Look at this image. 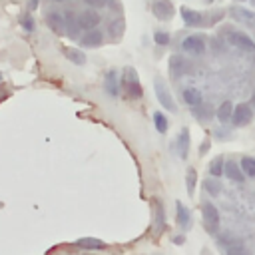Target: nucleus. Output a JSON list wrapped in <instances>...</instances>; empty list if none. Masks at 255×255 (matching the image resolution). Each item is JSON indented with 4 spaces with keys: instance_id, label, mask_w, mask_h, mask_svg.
I'll list each match as a JSON object with an SVG mask.
<instances>
[{
    "instance_id": "obj_4",
    "label": "nucleus",
    "mask_w": 255,
    "mask_h": 255,
    "mask_svg": "<svg viewBox=\"0 0 255 255\" xmlns=\"http://www.w3.org/2000/svg\"><path fill=\"white\" fill-rule=\"evenodd\" d=\"M153 88H155V96H157V100H159V104L165 108V110H169V112H175L177 110V106H175V102H173V98H171V92L167 90V86L157 78L155 80V84H153Z\"/></svg>"
},
{
    "instance_id": "obj_11",
    "label": "nucleus",
    "mask_w": 255,
    "mask_h": 255,
    "mask_svg": "<svg viewBox=\"0 0 255 255\" xmlns=\"http://www.w3.org/2000/svg\"><path fill=\"white\" fill-rule=\"evenodd\" d=\"M231 16L247 26H255V12L247 10V8H239V6H233L231 8Z\"/></svg>"
},
{
    "instance_id": "obj_30",
    "label": "nucleus",
    "mask_w": 255,
    "mask_h": 255,
    "mask_svg": "<svg viewBox=\"0 0 255 255\" xmlns=\"http://www.w3.org/2000/svg\"><path fill=\"white\" fill-rule=\"evenodd\" d=\"M153 40H155V44H159V46H167V44H169V34H167V32H155V34H153Z\"/></svg>"
},
{
    "instance_id": "obj_25",
    "label": "nucleus",
    "mask_w": 255,
    "mask_h": 255,
    "mask_svg": "<svg viewBox=\"0 0 255 255\" xmlns=\"http://www.w3.org/2000/svg\"><path fill=\"white\" fill-rule=\"evenodd\" d=\"M209 171H211L213 177L223 175V157H215V159L211 161V165H209Z\"/></svg>"
},
{
    "instance_id": "obj_17",
    "label": "nucleus",
    "mask_w": 255,
    "mask_h": 255,
    "mask_svg": "<svg viewBox=\"0 0 255 255\" xmlns=\"http://www.w3.org/2000/svg\"><path fill=\"white\" fill-rule=\"evenodd\" d=\"M181 18L187 26H199L201 24V14L191 10V8H181Z\"/></svg>"
},
{
    "instance_id": "obj_21",
    "label": "nucleus",
    "mask_w": 255,
    "mask_h": 255,
    "mask_svg": "<svg viewBox=\"0 0 255 255\" xmlns=\"http://www.w3.org/2000/svg\"><path fill=\"white\" fill-rule=\"evenodd\" d=\"M64 20H66V28H68V34H70L72 38H76V36H78V28H80V22H78V18L74 20V14H72V12H66Z\"/></svg>"
},
{
    "instance_id": "obj_29",
    "label": "nucleus",
    "mask_w": 255,
    "mask_h": 255,
    "mask_svg": "<svg viewBox=\"0 0 255 255\" xmlns=\"http://www.w3.org/2000/svg\"><path fill=\"white\" fill-rule=\"evenodd\" d=\"M122 30H124V22H122L120 18L112 20V24H110V32H112V36H114V38L122 36Z\"/></svg>"
},
{
    "instance_id": "obj_3",
    "label": "nucleus",
    "mask_w": 255,
    "mask_h": 255,
    "mask_svg": "<svg viewBox=\"0 0 255 255\" xmlns=\"http://www.w3.org/2000/svg\"><path fill=\"white\" fill-rule=\"evenodd\" d=\"M201 213H203V223H205L207 231L209 233H215L217 227H219V211L215 209V205L209 203V201H205L201 205Z\"/></svg>"
},
{
    "instance_id": "obj_8",
    "label": "nucleus",
    "mask_w": 255,
    "mask_h": 255,
    "mask_svg": "<svg viewBox=\"0 0 255 255\" xmlns=\"http://www.w3.org/2000/svg\"><path fill=\"white\" fill-rule=\"evenodd\" d=\"M100 14L94 10V8H88V10H84L80 16H78V22H80V28H84V30H92V28H96L98 24H100Z\"/></svg>"
},
{
    "instance_id": "obj_15",
    "label": "nucleus",
    "mask_w": 255,
    "mask_h": 255,
    "mask_svg": "<svg viewBox=\"0 0 255 255\" xmlns=\"http://www.w3.org/2000/svg\"><path fill=\"white\" fill-rule=\"evenodd\" d=\"M233 110H235V106L231 104V102H223L219 108H217V112H215V116H217V120L219 122H229L231 118H233Z\"/></svg>"
},
{
    "instance_id": "obj_9",
    "label": "nucleus",
    "mask_w": 255,
    "mask_h": 255,
    "mask_svg": "<svg viewBox=\"0 0 255 255\" xmlns=\"http://www.w3.org/2000/svg\"><path fill=\"white\" fill-rule=\"evenodd\" d=\"M102 40H104V32L98 30V28H92V30L86 32V36L80 40V44H82L84 48H96V46L102 44Z\"/></svg>"
},
{
    "instance_id": "obj_20",
    "label": "nucleus",
    "mask_w": 255,
    "mask_h": 255,
    "mask_svg": "<svg viewBox=\"0 0 255 255\" xmlns=\"http://www.w3.org/2000/svg\"><path fill=\"white\" fill-rule=\"evenodd\" d=\"M78 245L84 249H104L106 247L104 241H100L96 237H82V239H78Z\"/></svg>"
},
{
    "instance_id": "obj_2",
    "label": "nucleus",
    "mask_w": 255,
    "mask_h": 255,
    "mask_svg": "<svg viewBox=\"0 0 255 255\" xmlns=\"http://www.w3.org/2000/svg\"><path fill=\"white\" fill-rule=\"evenodd\" d=\"M227 42L243 52H255V40L239 30H227Z\"/></svg>"
},
{
    "instance_id": "obj_22",
    "label": "nucleus",
    "mask_w": 255,
    "mask_h": 255,
    "mask_svg": "<svg viewBox=\"0 0 255 255\" xmlns=\"http://www.w3.org/2000/svg\"><path fill=\"white\" fill-rule=\"evenodd\" d=\"M239 165L247 177H255V157H243Z\"/></svg>"
},
{
    "instance_id": "obj_12",
    "label": "nucleus",
    "mask_w": 255,
    "mask_h": 255,
    "mask_svg": "<svg viewBox=\"0 0 255 255\" xmlns=\"http://www.w3.org/2000/svg\"><path fill=\"white\" fill-rule=\"evenodd\" d=\"M223 171H225V175H227L229 179H233V181H237V183H241V181L245 179V173H243L241 165H237L235 161H227V163L223 165Z\"/></svg>"
},
{
    "instance_id": "obj_13",
    "label": "nucleus",
    "mask_w": 255,
    "mask_h": 255,
    "mask_svg": "<svg viewBox=\"0 0 255 255\" xmlns=\"http://www.w3.org/2000/svg\"><path fill=\"white\" fill-rule=\"evenodd\" d=\"M46 22H48V26H50L54 32H58V34H62L64 28H66V20H64V16L58 14V12H50V14L46 16Z\"/></svg>"
},
{
    "instance_id": "obj_36",
    "label": "nucleus",
    "mask_w": 255,
    "mask_h": 255,
    "mask_svg": "<svg viewBox=\"0 0 255 255\" xmlns=\"http://www.w3.org/2000/svg\"><path fill=\"white\" fill-rule=\"evenodd\" d=\"M253 100H255V98H253Z\"/></svg>"
},
{
    "instance_id": "obj_18",
    "label": "nucleus",
    "mask_w": 255,
    "mask_h": 255,
    "mask_svg": "<svg viewBox=\"0 0 255 255\" xmlns=\"http://www.w3.org/2000/svg\"><path fill=\"white\" fill-rule=\"evenodd\" d=\"M183 102L189 106H199L201 104V92L197 88H185L183 90Z\"/></svg>"
},
{
    "instance_id": "obj_35",
    "label": "nucleus",
    "mask_w": 255,
    "mask_h": 255,
    "mask_svg": "<svg viewBox=\"0 0 255 255\" xmlns=\"http://www.w3.org/2000/svg\"><path fill=\"white\" fill-rule=\"evenodd\" d=\"M0 80H2V74H0Z\"/></svg>"
},
{
    "instance_id": "obj_34",
    "label": "nucleus",
    "mask_w": 255,
    "mask_h": 255,
    "mask_svg": "<svg viewBox=\"0 0 255 255\" xmlns=\"http://www.w3.org/2000/svg\"><path fill=\"white\" fill-rule=\"evenodd\" d=\"M54 2H66V0H54Z\"/></svg>"
},
{
    "instance_id": "obj_24",
    "label": "nucleus",
    "mask_w": 255,
    "mask_h": 255,
    "mask_svg": "<svg viewBox=\"0 0 255 255\" xmlns=\"http://www.w3.org/2000/svg\"><path fill=\"white\" fill-rule=\"evenodd\" d=\"M203 189H205L207 193H211V195H219L221 185L215 181V177H211V179H205V181H203Z\"/></svg>"
},
{
    "instance_id": "obj_19",
    "label": "nucleus",
    "mask_w": 255,
    "mask_h": 255,
    "mask_svg": "<svg viewBox=\"0 0 255 255\" xmlns=\"http://www.w3.org/2000/svg\"><path fill=\"white\" fill-rule=\"evenodd\" d=\"M66 58H68L72 64H76V66L86 64V56H84V52L78 50V48H66Z\"/></svg>"
},
{
    "instance_id": "obj_26",
    "label": "nucleus",
    "mask_w": 255,
    "mask_h": 255,
    "mask_svg": "<svg viewBox=\"0 0 255 255\" xmlns=\"http://www.w3.org/2000/svg\"><path fill=\"white\" fill-rule=\"evenodd\" d=\"M163 227V207L159 203H155V227H153V233H159Z\"/></svg>"
},
{
    "instance_id": "obj_6",
    "label": "nucleus",
    "mask_w": 255,
    "mask_h": 255,
    "mask_svg": "<svg viewBox=\"0 0 255 255\" xmlns=\"http://www.w3.org/2000/svg\"><path fill=\"white\" fill-rule=\"evenodd\" d=\"M151 12L157 20H169L173 16V4L169 0H153L151 2Z\"/></svg>"
},
{
    "instance_id": "obj_7",
    "label": "nucleus",
    "mask_w": 255,
    "mask_h": 255,
    "mask_svg": "<svg viewBox=\"0 0 255 255\" xmlns=\"http://www.w3.org/2000/svg\"><path fill=\"white\" fill-rule=\"evenodd\" d=\"M181 48H183V52H189V54L199 56V54H203V52H205V42H203V38H201V36H195V34H193V36L183 38Z\"/></svg>"
},
{
    "instance_id": "obj_23",
    "label": "nucleus",
    "mask_w": 255,
    "mask_h": 255,
    "mask_svg": "<svg viewBox=\"0 0 255 255\" xmlns=\"http://www.w3.org/2000/svg\"><path fill=\"white\" fill-rule=\"evenodd\" d=\"M153 124H155V128H157L159 133H165L167 131V120H165V116L161 112H153Z\"/></svg>"
},
{
    "instance_id": "obj_33",
    "label": "nucleus",
    "mask_w": 255,
    "mask_h": 255,
    "mask_svg": "<svg viewBox=\"0 0 255 255\" xmlns=\"http://www.w3.org/2000/svg\"><path fill=\"white\" fill-rule=\"evenodd\" d=\"M36 4H38V2H36V0H32V2H30V8L34 10V8H36Z\"/></svg>"
},
{
    "instance_id": "obj_27",
    "label": "nucleus",
    "mask_w": 255,
    "mask_h": 255,
    "mask_svg": "<svg viewBox=\"0 0 255 255\" xmlns=\"http://www.w3.org/2000/svg\"><path fill=\"white\" fill-rule=\"evenodd\" d=\"M195 181H197V173L193 167H189L187 169V193L189 195H193V191H195Z\"/></svg>"
},
{
    "instance_id": "obj_1",
    "label": "nucleus",
    "mask_w": 255,
    "mask_h": 255,
    "mask_svg": "<svg viewBox=\"0 0 255 255\" xmlns=\"http://www.w3.org/2000/svg\"><path fill=\"white\" fill-rule=\"evenodd\" d=\"M122 86H124V92L128 98H141V86H139V80H137V74L133 68L124 70Z\"/></svg>"
},
{
    "instance_id": "obj_16",
    "label": "nucleus",
    "mask_w": 255,
    "mask_h": 255,
    "mask_svg": "<svg viewBox=\"0 0 255 255\" xmlns=\"http://www.w3.org/2000/svg\"><path fill=\"white\" fill-rule=\"evenodd\" d=\"M177 149H179V155L185 159V157H187V151H189V129H187V128H183V129L179 131Z\"/></svg>"
},
{
    "instance_id": "obj_5",
    "label": "nucleus",
    "mask_w": 255,
    "mask_h": 255,
    "mask_svg": "<svg viewBox=\"0 0 255 255\" xmlns=\"http://www.w3.org/2000/svg\"><path fill=\"white\" fill-rule=\"evenodd\" d=\"M251 120H253V110H251V106H247V104H237L235 110H233V118H231L233 126L243 128V126H247Z\"/></svg>"
},
{
    "instance_id": "obj_10",
    "label": "nucleus",
    "mask_w": 255,
    "mask_h": 255,
    "mask_svg": "<svg viewBox=\"0 0 255 255\" xmlns=\"http://www.w3.org/2000/svg\"><path fill=\"white\" fill-rule=\"evenodd\" d=\"M104 88H106V92L112 98H118V94H120V80H118V72L116 70H110L108 72V76L104 80Z\"/></svg>"
},
{
    "instance_id": "obj_14",
    "label": "nucleus",
    "mask_w": 255,
    "mask_h": 255,
    "mask_svg": "<svg viewBox=\"0 0 255 255\" xmlns=\"http://www.w3.org/2000/svg\"><path fill=\"white\" fill-rule=\"evenodd\" d=\"M175 207H177V225L183 227V229H187L191 225V213H189V209L181 201H177Z\"/></svg>"
},
{
    "instance_id": "obj_31",
    "label": "nucleus",
    "mask_w": 255,
    "mask_h": 255,
    "mask_svg": "<svg viewBox=\"0 0 255 255\" xmlns=\"http://www.w3.org/2000/svg\"><path fill=\"white\" fill-rule=\"evenodd\" d=\"M20 22H22V26H24L26 32H32V30H34V20H32L30 16H22Z\"/></svg>"
},
{
    "instance_id": "obj_32",
    "label": "nucleus",
    "mask_w": 255,
    "mask_h": 255,
    "mask_svg": "<svg viewBox=\"0 0 255 255\" xmlns=\"http://www.w3.org/2000/svg\"><path fill=\"white\" fill-rule=\"evenodd\" d=\"M84 2L90 4V6H94V8H102V6H106L108 0H84Z\"/></svg>"
},
{
    "instance_id": "obj_28",
    "label": "nucleus",
    "mask_w": 255,
    "mask_h": 255,
    "mask_svg": "<svg viewBox=\"0 0 255 255\" xmlns=\"http://www.w3.org/2000/svg\"><path fill=\"white\" fill-rule=\"evenodd\" d=\"M211 116H213V114H211L209 108H193V118H195V120H201V122H203V120H209Z\"/></svg>"
}]
</instances>
